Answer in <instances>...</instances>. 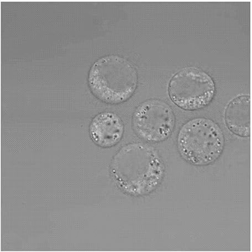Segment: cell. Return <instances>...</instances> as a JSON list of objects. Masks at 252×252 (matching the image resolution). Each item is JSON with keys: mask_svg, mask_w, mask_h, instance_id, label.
I'll list each match as a JSON object with an SVG mask.
<instances>
[{"mask_svg": "<svg viewBox=\"0 0 252 252\" xmlns=\"http://www.w3.org/2000/svg\"><path fill=\"white\" fill-rule=\"evenodd\" d=\"M136 67L118 55L102 57L92 65L88 76L90 89L94 96L107 103L127 101L138 84Z\"/></svg>", "mask_w": 252, "mask_h": 252, "instance_id": "7a4b0ae2", "label": "cell"}, {"mask_svg": "<svg viewBox=\"0 0 252 252\" xmlns=\"http://www.w3.org/2000/svg\"><path fill=\"white\" fill-rule=\"evenodd\" d=\"M111 173L119 186L134 196L148 194L160 185L164 165L158 153L149 145L132 143L117 153Z\"/></svg>", "mask_w": 252, "mask_h": 252, "instance_id": "6da1fadb", "label": "cell"}, {"mask_svg": "<svg viewBox=\"0 0 252 252\" xmlns=\"http://www.w3.org/2000/svg\"><path fill=\"white\" fill-rule=\"evenodd\" d=\"M177 143L180 154L188 163L196 166L208 165L222 155L224 134L213 120L197 118L182 126Z\"/></svg>", "mask_w": 252, "mask_h": 252, "instance_id": "3957f363", "label": "cell"}, {"mask_svg": "<svg viewBox=\"0 0 252 252\" xmlns=\"http://www.w3.org/2000/svg\"><path fill=\"white\" fill-rule=\"evenodd\" d=\"M169 94L172 100L182 109L194 111L209 105L215 96L214 80L203 70L185 67L170 81Z\"/></svg>", "mask_w": 252, "mask_h": 252, "instance_id": "277c9868", "label": "cell"}, {"mask_svg": "<svg viewBox=\"0 0 252 252\" xmlns=\"http://www.w3.org/2000/svg\"><path fill=\"white\" fill-rule=\"evenodd\" d=\"M175 125V118L172 108L157 99L141 103L133 116L134 132L148 142L165 141L172 134Z\"/></svg>", "mask_w": 252, "mask_h": 252, "instance_id": "5b68a950", "label": "cell"}, {"mask_svg": "<svg viewBox=\"0 0 252 252\" xmlns=\"http://www.w3.org/2000/svg\"><path fill=\"white\" fill-rule=\"evenodd\" d=\"M249 95H240L228 103L224 112V121L234 134L241 137L250 136L251 102Z\"/></svg>", "mask_w": 252, "mask_h": 252, "instance_id": "52a82bcc", "label": "cell"}, {"mask_svg": "<svg viewBox=\"0 0 252 252\" xmlns=\"http://www.w3.org/2000/svg\"><path fill=\"white\" fill-rule=\"evenodd\" d=\"M90 132L93 141L103 148L119 143L123 136L124 125L119 117L112 112H102L93 119Z\"/></svg>", "mask_w": 252, "mask_h": 252, "instance_id": "8992f818", "label": "cell"}]
</instances>
